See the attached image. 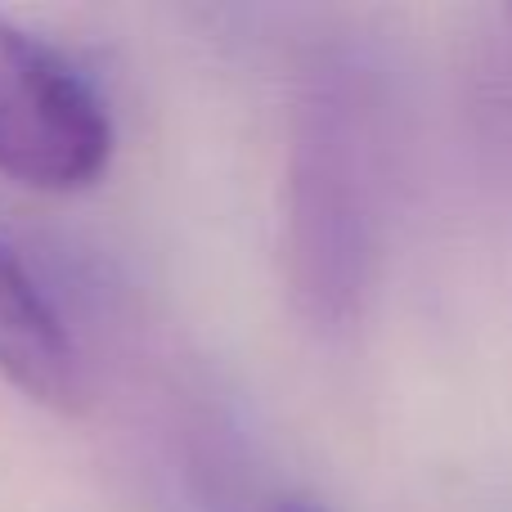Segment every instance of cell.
Listing matches in <instances>:
<instances>
[{"label": "cell", "mask_w": 512, "mask_h": 512, "mask_svg": "<svg viewBox=\"0 0 512 512\" xmlns=\"http://www.w3.org/2000/svg\"><path fill=\"white\" fill-rule=\"evenodd\" d=\"M382 180V86L355 50H324L301 72L283 167V279L297 315L319 333H342L369 306Z\"/></svg>", "instance_id": "cell-1"}, {"label": "cell", "mask_w": 512, "mask_h": 512, "mask_svg": "<svg viewBox=\"0 0 512 512\" xmlns=\"http://www.w3.org/2000/svg\"><path fill=\"white\" fill-rule=\"evenodd\" d=\"M108 162L113 117L86 72L0 14V176L36 194H77Z\"/></svg>", "instance_id": "cell-2"}, {"label": "cell", "mask_w": 512, "mask_h": 512, "mask_svg": "<svg viewBox=\"0 0 512 512\" xmlns=\"http://www.w3.org/2000/svg\"><path fill=\"white\" fill-rule=\"evenodd\" d=\"M0 378L50 409H72L81 400L77 342L5 239H0Z\"/></svg>", "instance_id": "cell-3"}, {"label": "cell", "mask_w": 512, "mask_h": 512, "mask_svg": "<svg viewBox=\"0 0 512 512\" xmlns=\"http://www.w3.org/2000/svg\"><path fill=\"white\" fill-rule=\"evenodd\" d=\"M274 512H328V508H324V504H315V499L292 495V499H279V504H274Z\"/></svg>", "instance_id": "cell-4"}, {"label": "cell", "mask_w": 512, "mask_h": 512, "mask_svg": "<svg viewBox=\"0 0 512 512\" xmlns=\"http://www.w3.org/2000/svg\"><path fill=\"white\" fill-rule=\"evenodd\" d=\"M508 36H512V9H508Z\"/></svg>", "instance_id": "cell-5"}]
</instances>
